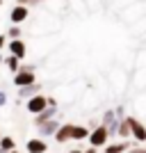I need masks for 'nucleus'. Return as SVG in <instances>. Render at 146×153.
<instances>
[{
  "instance_id": "f257e3e1",
  "label": "nucleus",
  "mask_w": 146,
  "mask_h": 153,
  "mask_svg": "<svg viewBox=\"0 0 146 153\" xmlns=\"http://www.w3.org/2000/svg\"><path fill=\"white\" fill-rule=\"evenodd\" d=\"M12 78H14L12 82L16 85V89H21V87H30V85L39 82V80H37V73H34V66H32V64H25V62H21L19 73L12 76Z\"/></svg>"
},
{
  "instance_id": "f03ea898",
  "label": "nucleus",
  "mask_w": 146,
  "mask_h": 153,
  "mask_svg": "<svg viewBox=\"0 0 146 153\" xmlns=\"http://www.w3.org/2000/svg\"><path fill=\"white\" fill-rule=\"evenodd\" d=\"M87 142H89V146L91 149H105L110 144V133H107V128H103V126H98V128H94L91 133H89V137H87Z\"/></svg>"
},
{
  "instance_id": "7ed1b4c3",
  "label": "nucleus",
  "mask_w": 146,
  "mask_h": 153,
  "mask_svg": "<svg viewBox=\"0 0 146 153\" xmlns=\"http://www.w3.org/2000/svg\"><path fill=\"white\" fill-rule=\"evenodd\" d=\"M126 121L130 123V140L133 144H146V123H142L139 119H135V117H126Z\"/></svg>"
},
{
  "instance_id": "20e7f679",
  "label": "nucleus",
  "mask_w": 146,
  "mask_h": 153,
  "mask_svg": "<svg viewBox=\"0 0 146 153\" xmlns=\"http://www.w3.org/2000/svg\"><path fill=\"white\" fill-rule=\"evenodd\" d=\"M46 108H48V103H46V94H37V96H32L30 101H25V110L30 112L32 117L41 114Z\"/></svg>"
},
{
  "instance_id": "39448f33",
  "label": "nucleus",
  "mask_w": 146,
  "mask_h": 153,
  "mask_svg": "<svg viewBox=\"0 0 146 153\" xmlns=\"http://www.w3.org/2000/svg\"><path fill=\"white\" fill-rule=\"evenodd\" d=\"M62 123H64V121H62V114H57L55 119H50V121H46L44 126H39V128H37V130H39L37 137H41V140H46V137H53V135L57 133V128L62 126Z\"/></svg>"
},
{
  "instance_id": "423d86ee",
  "label": "nucleus",
  "mask_w": 146,
  "mask_h": 153,
  "mask_svg": "<svg viewBox=\"0 0 146 153\" xmlns=\"http://www.w3.org/2000/svg\"><path fill=\"white\" fill-rule=\"evenodd\" d=\"M27 16H30V9L23 5H14L12 9H9V23L12 25H21V23H25Z\"/></svg>"
},
{
  "instance_id": "0eeeda50",
  "label": "nucleus",
  "mask_w": 146,
  "mask_h": 153,
  "mask_svg": "<svg viewBox=\"0 0 146 153\" xmlns=\"http://www.w3.org/2000/svg\"><path fill=\"white\" fill-rule=\"evenodd\" d=\"M7 48H9V55H14L16 59H25L27 57V44L23 41V39L7 41Z\"/></svg>"
},
{
  "instance_id": "6e6552de",
  "label": "nucleus",
  "mask_w": 146,
  "mask_h": 153,
  "mask_svg": "<svg viewBox=\"0 0 146 153\" xmlns=\"http://www.w3.org/2000/svg\"><path fill=\"white\" fill-rule=\"evenodd\" d=\"M25 153H48V142L34 135L25 142Z\"/></svg>"
},
{
  "instance_id": "1a4fd4ad",
  "label": "nucleus",
  "mask_w": 146,
  "mask_h": 153,
  "mask_svg": "<svg viewBox=\"0 0 146 153\" xmlns=\"http://www.w3.org/2000/svg\"><path fill=\"white\" fill-rule=\"evenodd\" d=\"M37 94H44V85H41V82H34V85H30V87H21V89H16V96H19L21 101H30L32 96H37Z\"/></svg>"
},
{
  "instance_id": "9d476101",
  "label": "nucleus",
  "mask_w": 146,
  "mask_h": 153,
  "mask_svg": "<svg viewBox=\"0 0 146 153\" xmlns=\"http://www.w3.org/2000/svg\"><path fill=\"white\" fill-rule=\"evenodd\" d=\"M71 133H73V123H62L57 128V133L53 135V140L57 144H66V142H71Z\"/></svg>"
},
{
  "instance_id": "9b49d317",
  "label": "nucleus",
  "mask_w": 146,
  "mask_h": 153,
  "mask_svg": "<svg viewBox=\"0 0 146 153\" xmlns=\"http://www.w3.org/2000/svg\"><path fill=\"white\" fill-rule=\"evenodd\" d=\"M59 114V108H46L44 112H41V114H37L34 117V119H32V123H34V126H44L46 121H50V119H55V117Z\"/></svg>"
},
{
  "instance_id": "f8f14e48",
  "label": "nucleus",
  "mask_w": 146,
  "mask_h": 153,
  "mask_svg": "<svg viewBox=\"0 0 146 153\" xmlns=\"http://www.w3.org/2000/svg\"><path fill=\"white\" fill-rule=\"evenodd\" d=\"M133 146V142H121V140H116V142H110L107 146L103 149V153H128V149Z\"/></svg>"
},
{
  "instance_id": "ddd939ff",
  "label": "nucleus",
  "mask_w": 146,
  "mask_h": 153,
  "mask_svg": "<svg viewBox=\"0 0 146 153\" xmlns=\"http://www.w3.org/2000/svg\"><path fill=\"white\" fill-rule=\"evenodd\" d=\"M89 133H91V130H89L87 126H76V123H73V133H71V142H84L89 137Z\"/></svg>"
},
{
  "instance_id": "4468645a",
  "label": "nucleus",
  "mask_w": 146,
  "mask_h": 153,
  "mask_svg": "<svg viewBox=\"0 0 146 153\" xmlns=\"http://www.w3.org/2000/svg\"><path fill=\"white\" fill-rule=\"evenodd\" d=\"M0 151H5V153L16 151V140H14L12 135H2V140H0Z\"/></svg>"
},
{
  "instance_id": "2eb2a0df",
  "label": "nucleus",
  "mask_w": 146,
  "mask_h": 153,
  "mask_svg": "<svg viewBox=\"0 0 146 153\" xmlns=\"http://www.w3.org/2000/svg\"><path fill=\"white\" fill-rule=\"evenodd\" d=\"M2 64L9 69L12 76H16V73H19V66H21V59H16L14 55H7V57H2Z\"/></svg>"
},
{
  "instance_id": "dca6fc26",
  "label": "nucleus",
  "mask_w": 146,
  "mask_h": 153,
  "mask_svg": "<svg viewBox=\"0 0 146 153\" xmlns=\"http://www.w3.org/2000/svg\"><path fill=\"white\" fill-rule=\"evenodd\" d=\"M98 121H101V126H103V128H110L112 123L119 121V119L114 117V110H105V112H103V117L98 119Z\"/></svg>"
},
{
  "instance_id": "f3484780",
  "label": "nucleus",
  "mask_w": 146,
  "mask_h": 153,
  "mask_svg": "<svg viewBox=\"0 0 146 153\" xmlns=\"http://www.w3.org/2000/svg\"><path fill=\"white\" fill-rule=\"evenodd\" d=\"M5 37H7V41H16V39L23 37V27L21 25H9V30L5 32Z\"/></svg>"
},
{
  "instance_id": "a211bd4d",
  "label": "nucleus",
  "mask_w": 146,
  "mask_h": 153,
  "mask_svg": "<svg viewBox=\"0 0 146 153\" xmlns=\"http://www.w3.org/2000/svg\"><path fill=\"white\" fill-rule=\"evenodd\" d=\"M16 5H23V7H39V5H44V0H16Z\"/></svg>"
},
{
  "instance_id": "6ab92c4d",
  "label": "nucleus",
  "mask_w": 146,
  "mask_h": 153,
  "mask_svg": "<svg viewBox=\"0 0 146 153\" xmlns=\"http://www.w3.org/2000/svg\"><path fill=\"white\" fill-rule=\"evenodd\" d=\"M128 153H146V149L142 144H133V146L128 149Z\"/></svg>"
},
{
  "instance_id": "aec40b11",
  "label": "nucleus",
  "mask_w": 146,
  "mask_h": 153,
  "mask_svg": "<svg viewBox=\"0 0 146 153\" xmlns=\"http://www.w3.org/2000/svg\"><path fill=\"white\" fill-rule=\"evenodd\" d=\"M46 103H48V108H59V103L55 96H46Z\"/></svg>"
},
{
  "instance_id": "412c9836",
  "label": "nucleus",
  "mask_w": 146,
  "mask_h": 153,
  "mask_svg": "<svg viewBox=\"0 0 146 153\" xmlns=\"http://www.w3.org/2000/svg\"><path fill=\"white\" fill-rule=\"evenodd\" d=\"M7 103H9V96H7L5 91H0V108H5Z\"/></svg>"
},
{
  "instance_id": "4be33fe9",
  "label": "nucleus",
  "mask_w": 146,
  "mask_h": 153,
  "mask_svg": "<svg viewBox=\"0 0 146 153\" xmlns=\"http://www.w3.org/2000/svg\"><path fill=\"white\" fill-rule=\"evenodd\" d=\"M2 48H7V37L5 34H0V51H2Z\"/></svg>"
},
{
  "instance_id": "5701e85b",
  "label": "nucleus",
  "mask_w": 146,
  "mask_h": 153,
  "mask_svg": "<svg viewBox=\"0 0 146 153\" xmlns=\"http://www.w3.org/2000/svg\"><path fill=\"white\" fill-rule=\"evenodd\" d=\"M82 153H101V151H98V149H91V146H89V149H82Z\"/></svg>"
},
{
  "instance_id": "b1692460",
  "label": "nucleus",
  "mask_w": 146,
  "mask_h": 153,
  "mask_svg": "<svg viewBox=\"0 0 146 153\" xmlns=\"http://www.w3.org/2000/svg\"><path fill=\"white\" fill-rule=\"evenodd\" d=\"M66 153H82L80 149H71V151H66Z\"/></svg>"
},
{
  "instance_id": "393cba45",
  "label": "nucleus",
  "mask_w": 146,
  "mask_h": 153,
  "mask_svg": "<svg viewBox=\"0 0 146 153\" xmlns=\"http://www.w3.org/2000/svg\"><path fill=\"white\" fill-rule=\"evenodd\" d=\"M12 153H23V151H19V149H16V151H12Z\"/></svg>"
},
{
  "instance_id": "a878e982",
  "label": "nucleus",
  "mask_w": 146,
  "mask_h": 153,
  "mask_svg": "<svg viewBox=\"0 0 146 153\" xmlns=\"http://www.w3.org/2000/svg\"><path fill=\"white\" fill-rule=\"evenodd\" d=\"M0 64H2V55H0Z\"/></svg>"
},
{
  "instance_id": "bb28decb",
  "label": "nucleus",
  "mask_w": 146,
  "mask_h": 153,
  "mask_svg": "<svg viewBox=\"0 0 146 153\" xmlns=\"http://www.w3.org/2000/svg\"><path fill=\"white\" fill-rule=\"evenodd\" d=\"M0 140H2V133H0Z\"/></svg>"
},
{
  "instance_id": "cd10ccee",
  "label": "nucleus",
  "mask_w": 146,
  "mask_h": 153,
  "mask_svg": "<svg viewBox=\"0 0 146 153\" xmlns=\"http://www.w3.org/2000/svg\"><path fill=\"white\" fill-rule=\"evenodd\" d=\"M0 5H2V0H0Z\"/></svg>"
},
{
  "instance_id": "c85d7f7f",
  "label": "nucleus",
  "mask_w": 146,
  "mask_h": 153,
  "mask_svg": "<svg viewBox=\"0 0 146 153\" xmlns=\"http://www.w3.org/2000/svg\"><path fill=\"white\" fill-rule=\"evenodd\" d=\"M0 153H5V151H0Z\"/></svg>"
},
{
  "instance_id": "c756f323",
  "label": "nucleus",
  "mask_w": 146,
  "mask_h": 153,
  "mask_svg": "<svg viewBox=\"0 0 146 153\" xmlns=\"http://www.w3.org/2000/svg\"><path fill=\"white\" fill-rule=\"evenodd\" d=\"M144 149H146V144H144Z\"/></svg>"
}]
</instances>
